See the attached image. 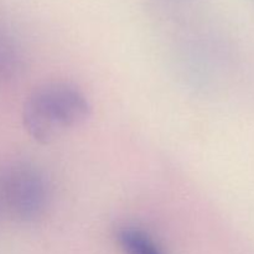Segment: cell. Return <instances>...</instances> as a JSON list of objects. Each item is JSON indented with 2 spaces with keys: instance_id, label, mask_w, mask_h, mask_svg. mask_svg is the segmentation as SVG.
Masks as SVG:
<instances>
[{
  "instance_id": "7a4b0ae2",
  "label": "cell",
  "mask_w": 254,
  "mask_h": 254,
  "mask_svg": "<svg viewBox=\"0 0 254 254\" xmlns=\"http://www.w3.org/2000/svg\"><path fill=\"white\" fill-rule=\"evenodd\" d=\"M1 198L10 215L22 222L41 217L49 206V185L40 169L27 163L10 166L1 178Z\"/></svg>"
},
{
  "instance_id": "3957f363",
  "label": "cell",
  "mask_w": 254,
  "mask_h": 254,
  "mask_svg": "<svg viewBox=\"0 0 254 254\" xmlns=\"http://www.w3.org/2000/svg\"><path fill=\"white\" fill-rule=\"evenodd\" d=\"M117 242L123 254H165L148 233L130 226L119 228Z\"/></svg>"
},
{
  "instance_id": "6da1fadb",
  "label": "cell",
  "mask_w": 254,
  "mask_h": 254,
  "mask_svg": "<svg viewBox=\"0 0 254 254\" xmlns=\"http://www.w3.org/2000/svg\"><path fill=\"white\" fill-rule=\"evenodd\" d=\"M91 116V104L77 87L49 83L27 98L22 121L34 140L49 144L68 129L82 126Z\"/></svg>"
}]
</instances>
